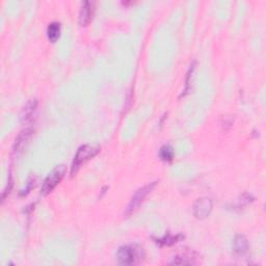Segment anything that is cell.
I'll return each instance as SVG.
<instances>
[{
    "instance_id": "6da1fadb",
    "label": "cell",
    "mask_w": 266,
    "mask_h": 266,
    "mask_svg": "<svg viewBox=\"0 0 266 266\" xmlns=\"http://www.w3.org/2000/svg\"><path fill=\"white\" fill-rule=\"evenodd\" d=\"M145 257L143 247L137 245H126L119 247L116 252V260L122 265H132L142 261Z\"/></svg>"
},
{
    "instance_id": "7a4b0ae2",
    "label": "cell",
    "mask_w": 266,
    "mask_h": 266,
    "mask_svg": "<svg viewBox=\"0 0 266 266\" xmlns=\"http://www.w3.org/2000/svg\"><path fill=\"white\" fill-rule=\"evenodd\" d=\"M99 152H100V147L98 145L87 144L79 147V149H78L75 154V157L72 163L71 175L74 176V174H76V171L79 170V168L83 163L89 161L93 157H95Z\"/></svg>"
},
{
    "instance_id": "3957f363",
    "label": "cell",
    "mask_w": 266,
    "mask_h": 266,
    "mask_svg": "<svg viewBox=\"0 0 266 266\" xmlns=\"http://www.w3.org/2000/svg\"><path fill=\"white\" fill-rule=\"evenodd\" d=\"M156 183H157V182L149 183V184H147V185H145L143 187H140V189H138L134 192V194L132 195L130 201H129V204H128L126 210H125V215L129 216L133 212H134V211L140 206V204H142V203L144 202V200L146 199L147 195L153 190Z\"/></svg>"
},
{
    "instance_id": "277c9868",
    "label": "cell",
    "mask_w": 266,
    "mask_h": 266,
    "mask_svg": "<svg viewBox=\"0 0 266 266\" xmlns=\"http://www.w3.org/2000/svg\"><path fill=\"white\" fill-rule=\"evenodd\" d=\"M66 174V167L65 166H58L54 169L51 173L47 176V178L44 180V183L42 185L41 192L42 194L46 195L50 193L57 184L61 181V179L64 178Z\"/></svg>"
},
{
    "instance_id": "5b68a950",
    "label": "cell",
    "mask_w": 266,
    "mask_h": 266,
    "mask_svg": "<svg viewBox=\"0 0 266 266\" xmlns=\"http://www.w3.org/2000/svg\"><path fill=\"white\" fill-rule=\"evenodd\" d=\"M212 200L209 198H201L194 202L192 206V212L193 215L199 218V220H203L206 218L211 211H212Z\"/></svg>"
},
{
    "instance_id": "8992f818",
    "label": "cell",
    "mask_w": 266,
    "mask_h": 266,
    "mask_svg": "<svg viewBox=\"0 0 266 266\" xmlns=\"http://www.w3.org/2000/svg\"><path fill=\"white\" fill-rule=\"evenodd\" d=\"M33 132L34 131L31 128H26L19 133V135L15 139L14 147H13V150H14L15 154H18L26 147L31 135H33Z\"/></svg>"
},
{
    "instance_id": "52a82bcc",
    "label": "cell",
    "mask_w": 266,
    "mask_h": 266,
    "mask_svg": "<svg viewBox=\"0 0 266 266\" xmlns=\"http://www.w3.org/2000/svg\"><path fill=\"white\" fill-rule=\"evenodd\" d=\"M94 5L95 3L92 1H84L81 4L80 7V12H79V24L81 26H87L89 23L93 19V15H94Z\"/></svg>"
},
{
    "instance_id": "ba28073f",
    "label": "cell",
    "mask_w": 266,
    "mask_h": 266,
    "mask_svg": "<svg viewBox=\"0 0 266 266\" xmlns=\"http://www.w3.org/2000/svg\"><path fill=\"white\" fill-rule=\"evenodd\" d=\"M38 107V100L37 99H31L22 108L20 119L23 124H28L34 119V115L37 112Z\"/></svg>"
},
{
    "instance_id": "9c48e42d",
    "label": "cell",
    "mask_w": 266,
    "mask_h": 266,
    "mask_svg": "<svg viewBox=\"0 0 266 266\" xmlns=\"http://www.w3.org/2000/svg\"><path fill=\"white\" fill-rule=\"evenodd\" d=\"M233 248L234 252L238 255L246 254L248 249L247 238L242 234H238L233 240Z\"/></svg>"
},
{
    "instance_id": "30bf717a",
    "label": "cell",
    "mask_w": 266,
    "mask_h": 266,
    "mask_svg": "<svg viewBox=\"0 0 266 266\" xmlns=\"http://www.w3.org/2000/svg\"><path fill=\"white\" fill-rule=\"evenodd\" d=\"M60 36V23L59 22H51L47 27V37H48L49 41L54 43L58 40Z\"/></svg>"
},
{
    "instance_id": "8fae6325",
    "label": "cell",
    "mask_w": 266,
    "mask_h": 266,
    "mask_svg": "<svg viewBox=\"0 0 266 266\" xmlns=\"http://www.w3.org/2000/svg\"><path fill=\"white\" fill-rule=\"evenodd\" d=\"M183 238L182 235H171V234H166L161 239L157 240V244L160 246H171L178 242L180 239Z\"/></svg>"
},
{
    "instance_id": "7c38bea8",
    "label": "cell",
    "mask_w": 266,
    "mask_h": 266,
    "mask_svg": "<svg viewBox=\"0 0 266 266\" xmlns=\"http://www.w3.org/2000/svg\"><path fill=\"white\" fill-rule=\"evenodd\" d=\"M159 156L161 157L162 160L164 161H171L174 158V150L171 146H163L160 151H159Z\"/></svg>"
},
{
    "instance_id": "4fadbf2b",
    "label": "cell",
    "mask_w": 266,
    "mask_h": 266,
    "mask_svg": "<svg viewBox=\"0 0 266 266\" xmlns=\"http://www.w3.org/2000/svg\"><path fill=\"white\" fill-rule=\"evenodd\" d=\"M193 263L194 262L189 256H178L174 258V260L171 262V264H176V265H185V264H193Z\"/></svg>"
}]
</instances>
